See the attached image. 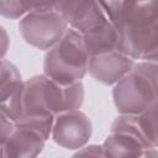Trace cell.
I'll use <instances>...</instances> for the list:
<instances>
[{"mask_svg": "<svg viewBox=\"0 0 158 158\" xmlns=\"http://www.w3.org/2000/svg\"><path fill=\"white\" fill-rule=\"evenodd\" d=\"M133 59L158 63V0H99Z\"/></svg>", "mask_w": 158, "mask_h": 158, "instance_id": "6da1fadb", "label": "cell"}, {"mask_svg": "<svg viewBox=\"0 0 158 158\" xmlns=\"http://www.w3.org/2000/svg\"><path fill=\"white\" fill-rule=\"evenodd\" d=\"M84 100L81 81L63 85L46 74L25 81L22 115H52L78 110Z\"/></svg>", "mask_w": 158, "mask_h": 158, "instance_id": "7a4b0ae2", "label": "cell"}, {"mask_svg": "<svg viewBox=\"0 0 158 158\" xmlns=\"http://www.w3.org/2000/svg\"><path fill=\"white\" fill-rule=\"evenodd\" d=\"M90 54L83 33L68 28L63 37L44 56L43 72L59 84L68 85L80 81L89 69Z\"/></svg>", "mask_w": 158, "mask_h": 158, "instance_id": "3957f363", "label": "cell"}, {"mask_svg": "<svg viewBox=\"0 0 158 158\" xmlns=\"http://www.w3.org/2000/svg\"><path fill=\"white\" fill-rule=\"evenodd\" d=\"M120 114L138 115L158 100V63L138 62L120 79L112 90Z\"/></svg>", "mask_w": 158, "mask_h": 158, "instance_id": "277c9868", "label": "cell"}, {"mask_svg": "<svg viewBox=\"0 0 158 158\" xmlns=\"http://www.w3.org/2000/svg\"><path fill=\"white\" fill-rule=\"evenodd\" d=\"M105 157H152L158 156L154 147H151L138 125L137 115L116 117L111 125V132L104 144Z\"/></svg>", "mask_w": 158, "mask_h": 158, "instance_id": "5b68a950", "label": "cell"}, {"mask_svg": "<svg viewBox=\"0 0 158 158\" xmlns=\"http://www.w3.org/2000/svg\"><path fill=\"white\" fill-rule=\"evenodd\" d=\"M23 40L35 48L48 51L63 37L68 23L57 10L27 12L19 23Z\"/></svg>", "mask_w": 158, "mask_h": 158, "instance_id": "8992f818", "label": "cell"}, {"mask_svg": "<svg viewBox=\"0 0 158 158\" xmlns=\"http://www.w3.org/2000/svg\"><path fill=\"white\" fill-rule=\"evenodd\" d=\"M91 131V122L84 112L69 110L56 116L52 138L58 146L65 149H79L86 144Z\"/></svg>", "mask_w": 158, "mask_h": 158, "instance_id": "52a82bcc", "label": "cell"}, {"mask_svg": "<svg viewBox=\"0 0 158 158\" xmlns=\"http://www.w3.org/2000/svg\"><path fill=\"white\" fill-rule=\"evenodd\" d=\"M58 11L72 28L83 35L109 20L99 0H63Z\"/></svg>", "mask_w": 158, "mask_h": 158, "instance_id": "ba28073f", "label": "cell"}, {"mask_svg": "<svg viewBox=\"0 0 158 158\" xmlns=\"http://www.w3.org/2000/svg\"><path fill=\"white\" fill-rule=\"evenodd\" d=\"M23 89L25 81L21 80L16 67L2 59L0 69V115L12 121L22 115Z\"/></svg>", "mask_w": 158, "mask_h": 158, "instance_id": "9c48e42d", "label": "cell"}, {"mask_svg": "<svg viewBox=\"0 0 158 158\" xmlns=\"http://www.w3.org/2000/svg\"><path fill=\"white\" fill-rule=\"evenodd\" d=\"M133 64V58L128 54L120 51H112L90 56L88 70L95 80L106 85H112L122 79L132 69Z\"/></svg>", "mask_w": 158, "mask_h": 158, "instance_id": "30bf717a", "label": "cell"}, {"mask_svg": "<svg viewBox=\"0 0 158 158\" xmlns=\"http://www.w3.org/2000/svg\"><path fill=\"white\" fill-rule=\"evenodd\" d=\"M44 142L46 139L38 132L15 125L10 136L0 143V156L2 158L36 157L42 152Z\"/></svg>", "mask_w": 158, "mask_h": 158, "instance_id": "8fae6325", "label": "cell"}, {"mask_svg": "<svg viewBox=\"0 0 158 158\" xmlns=\"http://www.w3.org/2000/svg\"><path fill=\"white\" fill-rule=\"evenodd\" d=\"M83 36L90 56L112 51H120L125 53L121 33L110 20L98 28L84 33Z\"/></svg>", "mask_w": 158, "mask_h": 158, "instance_id": "7c38bea8", "label": "cell"}, {"mask_svg": "<svg viewBox=\"0 0 158 158\" xmlns=\"http://www.w3.org/2000/svg\"><path fill=\"white\" fill-rule=\"evenodd\" d=\"M63 0H1V15L19 19L31 11L57 10Z\"/></svg>", "mask_w": 158, "mask_h": 158, "instance_id": "4fadbf2b", "label": "cell"}, {"mask_svg": "<svg viewBox=\"0 0 158 158\" xmlns=\"http://www.w3.org/2000/svg\"><path fill=\"white\" fill-rule=\"evenodd\" d=\"M141 131L151 147H158V100L137 115Z\"/></svg>", "mask_w": 158, "mask_h": 158, "instance_id": "5bb4252c", "label": "cell"}, {"mask_svg": "<svg viewBox=\"0 0 158 158\" xmlns=\"http://www.w3.org/2000/svg\"><path fill=\"white\" fill-rule=\"evenodd\" d=\"M75 156H95V157L101 156V157H105V153H104L102 146H89V147H85L81 151H79Z\"/></svg>", "mask_w": 158, "mask_h": 158, "instance_id": "9a60e30c", "label": "cell"}]
</instances>
